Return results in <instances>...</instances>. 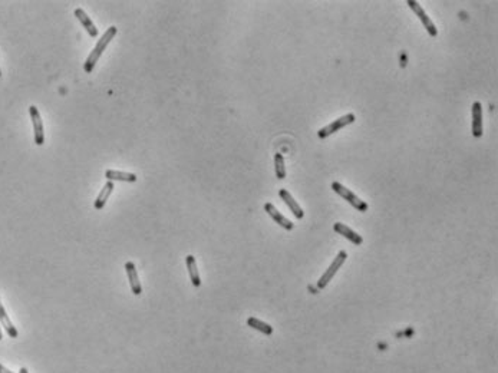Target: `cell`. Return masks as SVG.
Segmentation results:
<instances>
[{"instance_id":"6da1fadb","label":"cell","mask_w":498,"mask_h":373,"mask_svg":"<svg viewBox=\"0 0 498 373\" xmlns=\"http://www.w3.org/2000/svg\"><path fill=\"white\" fill-rule=\"evenodd\" d=\"M116 32H118V29L115 28V26H111V28L108 29L104 35L101 36V39L98 40V43H96V46L93 48V50L89 53V56H88V59L85 60V65H84L85 72L91 73V72L93 71L95 65H96V62L99 60L101 55L104 53V50L107 49V46L109 45V42L114 39V36L116 35Z\"/></svg>"},{"instance_id":"7a4b0ae2","label":"cell","mask_w":498,"mask_h":373,"mask_svg":"<svg viewBox=\"0 0 498 373\" xmlns=\"http://www.w3.org/2000/svg\"><path fill=\"white\" fill-rule=\"evenodd\" d=\"M332 190H333L336 194H339L341 197H343L345 200L348 201L349 204H352V205H353L356 210H359L361 213H363V211H366V210H368V204H366L365 201L361 200V198H359L356 194L352 193L350 190H348L346 186L342 185L341 182H332Z\"/></svg>"},{"instance_id":"3957f363","label":"cell","mask_w":498,"mask_h":373,"mask_svg":"<svg viewBox=\"0 0 498 373\" xmlns=\"http://www.w3.org/2000/svg\"><path fill=\"white\" fill-rule=\"evenodd\" d=\"M346 258H348L346 251H341V253L336 256V258L333 260V263L329 265L328 270L325 272V274H323L321 279H319V281H317V287H319V288H325V287L328 286L329 281L333 279V276L337 273V270L341 268L342 265H343V263H345V260H346Z\"/></svg>"},{"instance_id":"277c9868","label":"cell","mask_w":498,"mask_h":373,"mask_svg":"<svg viewBox=\"0 0 498 373\" xmlns=\"http://www.w3.org/2000/svg\"><path fill=\"white\" fill-rule=\"evenodd\" d=\"M355 119L356 118L353 114H346L345 116H342V118H339V119H336V121L332 122V123H329L328 127L322 128L321 131L317 132V135H319V138H322V139H323V138H328L329 135H332L333 132L339 131V129H342L343 127L353 123Z\"/></svg>"},{"instance_id":"5b68a950","label":"cell","mask_w":498,"mask_h":373,"mask_svg":"<svg viewBox=\"0 0 498 373\" xmlns=\"http://www.w3.org/2000/svg\"><path fill=\"white\" fill-rule=\"evenodd\" d=\"M29 114H30V119L33 123V132H35V143L36 145H43L45 143V132H43V122L41 118V114L37 111V108L35 105L29 107Z\"/></svg>"},{"instance_id":"8992f818","label":"cell","mask_w":498,"mask_h":373,"mask_svg":"<svg viewBox=\"0 0 498 373\" xmlns=\"http://www.w3.org/2000/svg\"><path fill=\"white\" fill-rule=\"evenodd\" d=\"M408 6L411 7L413 12L416 13V16L420 17L421 22H422V25L425 26V29H427V32L429 33V35L434 36V37L438 35V30H436V28H435V25L432 23V20L428 17V14L425 13V10L420 6V3H418V2H415V0H408Z\"/></svg>"},{"instance_id":"52a82bcc","label":"cell","mask_w":498,"mask_h":373,"mask_svg":"<svg viewBox=\"0 0 498 373\" xmlns=\"http://www.w3.org/2000/svg\"><path fill=\"white\" fill-rule=\"evenodd\" d=\"M125 270H127V274H128L131 292L135 294V296H140V294L143 293V286L140 283V277H138V273H136V267L134 264V261H127L125 263Z\"/></svg>"},{"instance_id":"ba28073f","label":"cell","mask_w":498,"mask_h":373,"mask_svg":"<svg viewBox=\"0 0 498 373\" xmlns=\"http://www.w3.org/2000/svg\"><path fill=\"white\" fill-rule=\"evenodd\" d=\"M472 135L475 138L483 135V105L480 102L472 105Z\"/></svg>"},{"instance_id":"9c48e42d","label":"cell","mask_w":498,"mask_h":373,"mask_svg":"<svg viewBox=\"0 0 498 373\" xmlns=\"http://www.w3.org/2000/svg\"><path fill=\"white\" fill-rule=\"evenodd\" d=\"M264 210H266V213L267 214L270 215L271 218L274 220V221L277 222L278 225H282L283 229H286V230H293V222L290 221V220H287L286 218L285 215H282L280 213H278L277 210H276V207L271 204V202H267V204H264Z\"/></svg>"},{"instance_id":"30bf717a","label":"cell","mask_w":498,"mask_h":373,"mask_svg":"<svg viewBox=\"0 0 498 373\" xmlns=\"http://www.w3.org/2000/svg\"><path fill=\"white\" fill-rule=\"evenodd\" d=\"M75 16H76V19H78L81 23H82V26L86 29V32H88V35L91 36V37H96L98 36V29L95 28V25L92 23V20L89 19V16L86 14V12L84 10V9H75Z\"/></svg>"},{"instance_id":"8fae6325","label":"cell","mask_w":498,"mask_h":373,"mask_svg":"<svg viewBox=\"0 0 498 373\" xmlns=\"http://www.w3.org/2000/svg\"><path fill=\"white\" fill-rule=\"evenodd\" d=\"M333 230L336 231V233H339L341 236L346 237L349 241H352V243L356 244V245H361V244L363 243L362 237L359 236L357 233H355L353 230H350L349 227H346L345 224H342V222H336V224L333 225Z\"/></svg>"},{"instance_id":"7c38bea8","label":"cell","mask_w":498,"mask_h":373,"mask_svg":"<svg viewBox=\"0 0 498 373\" xmlns=\"http://www.w3.org/2000/svg\"><path fill=\"white\" fill-rule=\"evenodd\" d=\"M185 263H187V268H188V274H190V279H191L192 286L200 287L201 286V279H200L195 257L191 256V254H188V256L185 257Z\"/></svg>"},{"instance_id":"4fadbf2b","label":"cell","mask_w":498,"mask_h":373,"mask_svg":"<svg viewBox=\"0 0 498 373\" xmlns=\"http://www.w3.org/2000/svg\"><path fill=\"white\" fill-rule=\"evenodd\" d=\"M280 197L283 198V201H285L286 204H287V207L290 208L292 210V213L294 215H296V218H303V210L299 207V204L294 201V198H293L292 195H290V193L287 191V190H280Z\"/></svg>"},{"instance_id":"5bb4252c","label":"cell","mask_w":498,"mask_h":373,"mask_svg":"<svg viewBox=\"0 0 498 373\" xmlns=\"http://www.w3.org/2000/svg\"><path fill=\"white\" fill-rule=\"evenodd\" d=\"M112 191H114V182L112 181H108L107 184L104 185V188L99 191V195L96 197V200H95V208L96 210H102V208L105 207V204H107L108 198L112 194Z\"/></svg>"},{"instance_id":"9a60e30c","label":"cell","mask_w":498,"mask_h":373,"mask_svg":"<svg viewBox=\"0 0 498 373\" xmlns=\"http://www.w3.org/2000/svg\"><path fill=\"white\" fill-rule=\"evenodd\" d=\"M105 177L108 181H125V182H135L136 175L132 172H122L115 171V170H108L105 172Z\"/></svg>"},{"instance_id":"2e32d148","label":"cell","mask_w":498,"mask_h":373,"mask_svg":"<svg viewBox=\"0 0 498 373\" xmlns=\"http://www.w3.org/2000/svg\"><path fill=\"white\" fill-rule=\"evenodd\" d=\"M0 322H2V324H3V327H5V330H6V333L9 335L10 337H17V329L14 327V324L12 323V320L9 319V316H7V313H6V310H5V307H3V304H2V300H0Z\"/></svg>"},{"instance_id":"e0dca14e","label":"cell","mask_w":498,"mask_h":373,"mask_svg":"<svg viewBox=\"0 0 498 373\" xmlns=\"http://www.w3.org/2000/svg\"><path fill=\"white\" fill-rule=\"evenodd\" d=\"M247 324H249L250 327H253V329L262 331V333L266 335V336L273 335V327H271L270 324H269V323L262 322V320H258V319H256V317H249V319H247Z\"/></svg>"},{"instance_id":"ac0fdd59","label":"cell","mask_w":498,"mask_h":373,"mask_svg":"<svg viewBox=\"0 0 498 373\" xmlns=\"http://www.w3.org/2000/svg\"><path fill=\"white\" fill-rule=\"evenodd\" d=\"M274 170H276V177L278 179H283L286 177V168H285V158L282 154H276L274 155Z\"/></svg>"},{"instance_id":"d6986e66","label":"cell","mask_w":498,"mask_h":373,"mask_svg":"<svg viewBox=\"0 0 498 373\" xmlns=\"http://www.w3.org/2000/svg\"><path fill=\"white\" fill-rule=\"evenodd\" d=\"M0 373H13V372H12V370H9L6 366H3L2 363H0Z\"/></svg>"},{"instance_id":"ffe728a7","label":"cell","mask_w":498,"mask_h":373,"mask_svg":"<svg viewBox=\"0 0 498 373\" xmlns=\"http://www.w3.org/2000/svg\"><path fill=\"white\" fill-rule=\"evenodd\" d=\"M19 373H29V370L26 369V367H22L21 370H19Z\"/></svg>"},{"instance_id":"44dd1931","label":"cell","mask_w":498,"mask_h":373,"mask_svg":"<svg viewBox=\"0 0 498 373\" xmlns=\"http://www.w3.org/2000/svg\"><path fill=\"white\" fill-rule=\"evenodd\" d=\"M2 337H3V335H2V329H0V340H2Z\"/></svg>"},{"instance_id":"7402d4cb","label":"cell","mask_w":498,"mask_h":373,"mask_svg":"<svg viewBox=\"0 0 498 373\" xmlns=\"http://www.w3.org/2000/svg\"><path fill=\"white\" fill-rule=\"evenodd\" d=\"M0 76H2V71H0Z\"/></svg>"}]
</instances>
